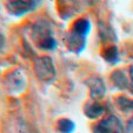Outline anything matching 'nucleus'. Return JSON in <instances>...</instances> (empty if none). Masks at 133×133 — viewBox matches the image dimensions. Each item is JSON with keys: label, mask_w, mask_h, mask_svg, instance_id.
Listing matches in <instances>:
<instances>
[{"label": "nucleus", "mask_w": 133, "mask_h": 133, "mask_svg": "<svg viewBox=\"0 0 133 133\" xmlns=\"http://www.w3.org/2000/svg\"><path fill=\"white\" fill-rule=\"evenodd\" d=\"M34 73L41 81H51L55 78V67L50 57H39L34 61Z\"/></svg>", "instance_id": "nucleus-1"}, {"label": "nucleus", "mask_w": 133, "mask_h": 133, "mask_svg": "<svg viewBox=\"0 0 133 133\" xmlns=\"http://www.w3.org/2000/svg\"><path fill=\"white\" fill-rule=\"evenodd\" d=\"M124 127L121 121L116 116H110L96 124L93 133H123Z\"/></svg>", "instance_id": "nucleus-2"}, {"label": "nucleus", "mask_w": 133, "mask_h": 133, "mask_svg": "<svg viewBox=\"0 0 133 133\" xmlns=\"http://www.w3.org/2000/svg\"><path fill=\"white\" fill-rule=\"evenodd\" d=\"M38 6V0H11L7 3V10L11 14L21 17V15L33 11Z\"/></svg>", "instance_id": "nucleus-3"}, {"label": "nucleus", "mask_w": 133, "mask_h": 133, "mask_svg": "<svg viewBox=\"0 0 133 133\" xmlns=\"http://www.w3.org/2000/svg\"><path fill=\"white\" fill-rule=\"evenodd\" d=\"M6 85H7L10 92L20 93L26 87V77L21 70H14L11 72L6 78Z\"/></svg>", "instance_id": "nucleus-4"}, {"label": "nucleus", "mask_w": 133, "mask_h": 133, "mask_svg": "<svg viewBox=\"0 0 133 133\" xmlns=\"http://www.w3.org/2000/svg\"><path fill=\"white\" fill-rule=\"evenodd\" d=\"M86 85L90 88V97L93 100H100L105 97V92H106V87H105V83L101 78L99 77H91L87 81Z\"/></svg>", "instance_id": "nucleus-5"}, {"label": "nucleus", "mask_w": 133, "mask_h": 133, "mask_svg": "<svg viewBox=\"0 0 133 133\" xmlns=\"http://www.w3.org/2000/svg\"><path fill=\"white\" fill-rule=\"evenodd\" d=\"M58 4L63 19H68L70 17H72L80 6L79 0H58Z\"/></svg>", "instance_id": "nucleus-6"}, {"label": "nucleus", "mask_w": 133, "mask_h": 133, "mask_svg": "<svg viewBox=\"0 0 133 133\" xmlns=\"http://www.w3.org/2000/svg\"><path fill=\"white\" fill-rule=\"evenodd\" d=\"M66 44H67V47L70 48L72 52L80 53L86 46V39L84 37H81V35L75 34L74 32L71 31L67 35Z\"/></svg>", "instance_id": "nucleus-7"}, {"label": "nucleus", "mask_w": 133, "mask_h": 133, "mask_svg": "<svg viewBox=\"0 0 133 133\" xmlns=\"http://www.w3.org/2000/svg\"><path fill=\"white\" fill-rule=\"evenodd\" d=\"M48 37H52L51 30H50V27H48V24L41 23V21H37V23L33 25V28H32V38L34 40H37V43L39 44Z\"/></svg>", "instance_id": "nucleus-8"}, {"label": "nucleus", "mask_w": 133, "mask_h": 133, "mask_svg": "<svg viewBox=\"0 0 133 133\" xmlns=\"http://www.w3.org/2000/svg\"><path fill=\"white\" fill-rule=\"evenodd\" d=\"M105 113V106L98 101L88 103L85 106V114L90 119H98Z\"/></svg>", "instance_id": "nucleus-9"}, {"label": "nucleus", "mask_w": 133, "mask_h": 133, "mask_svg": "<svg viewBox=\"0 0 133 133\" xmlns=\"http://www.w3.org/2000/svg\"><path fill=\"white\" fill-rule=\"evenodd\" d=\"M91 27H92V26H91L90 20H87L85 18H79V19H77V20L73 23L72 32H74L75 34L86 38V35L90 33Z\"/></svg>", "instance_id": "nucleus-10"}, {"label": "nucleus", "mask_w": 133, "mask_h": 133, "mask_svg": "<svg viewBox=\"0 0 133 133\" xmlns=\"http://www.w3.org/2000/svg\"><path fill=\"white\" fill-rule=\"evenodd\" d=\"M111 80L119 90H126L130 86V83H128V79L126 77V74L120 70H117L111 74Z\"/></svg>", "instance_id": "nucleus-11"}, {"label": "nucleus", "mask_w": 133, "mask_h": 133, "mask_svg": "<svg viewBox=\"0 0 133 133\" xmlns=\"http://www.w3.org/2000/svg\"><path fill=\"white\" fill-rule=\"evenodd\" d=\"M75 128V124L70 119H59L57 121V130L60 133H72Z\"/></svg>", "instance_id": "nucleus-12"}, {"label": "nucleus", "mask_w": 133, "mask_h": 133, "mask_svg": "<svg viewBox=\"0 0 133 133\" xmlns=\"http://www.w3.org/2000/svg\"><path fill=\"white\" fill-rule=\"evenodd\" d=\"M103 58L105 59L107 63H117L119 58V51L117 48V46H108L104 50L103 52Z\"/></svg>", "instance_id": "nucleus-13"}, {"label": "nucleus", "mask_w": 133, "mask_h": 133, "mask_svg": "<svg viewBox=\"0 0 133 133\" xmlns=\"http://www.w3.org/2000/svg\"><path fill=\"white\" fill-rule=\"evenodd\" d=\"M116 104L124 112L133 111V100L127 98V97H118V98L116 99Z\"/></svg>", "instance_id": "nucleus-14"}, {"label": "nucleus", "mask_w": 133, "mask_h": 133, "mask_svg": "<svg viewBox=\"0 0 133 133\" xmlns=\"http://www.w3.org/2000/svg\"><path fill=\"white\" fill-rule=\"evenodd\" d=\"M38 47L45 51H52L57 47V41H55V39L53 37H48L46 38L45 40H43L41 43L38 44Z\"/></svg>", "instance_id": "nucleus-15"}, {"label": "nucleus", "mask_w": 133, "mask_h": 133, "mask_svg": "<svg viewBox=\"0 0 133 133\" xmlns=\"http://www.w3.org/2000/svg\"><path fill=\"white\" fill-rule=\"evenodd\" d=\"M5 37H4L1 33H0V51H3L4 47H5Z\"/></svg>", "instance_id": "nucleus-16"}, {"label": "nucleus", "mask_w": 133, "mask_h": 133, "mask_svg": "<svg viewBox=\"0 0 133 133\" xmlns=\"http://www.w3.org/2000/svg\"><path fill=\"white\" fill-rule=\"evenodd\" d=\"M130 77H131V81H132V85H131V91L133 92V66L130 67Z\"/></svg>", "instance_id": "nucleus-17"}]
</instances>
